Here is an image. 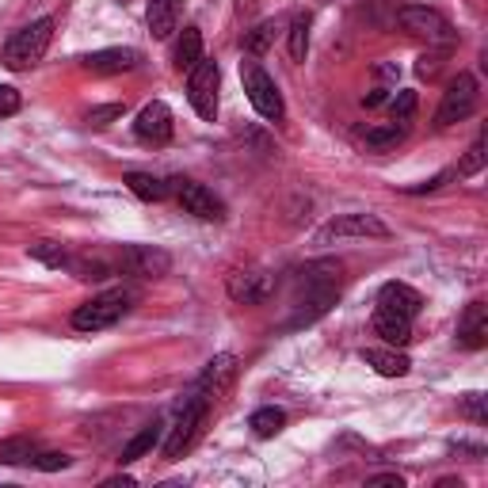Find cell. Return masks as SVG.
I'll return each instance as SVG.
<instances>
[{
	"instance_id": "obj_1",
	"label": "cell",
	"mask_w": 488,
	"mask_h": 488,
	"mask_svg": "<svg viewBox=\"0 0 488 488\" xmlns=\"http://www.w3.org/2000/svg\"><path fill=\"white\" fill-rule=\"evenodd\" d=\"M339 283H344V264L332 256L324 259H309V264L298 271V313L290 321V329H302V324L321 321L339 298Z\"/></svg>"
},
{
	"instance_id": "obj_2",
	"label": "cell",
	"mask_w": 488,
	"mask_h": 488,
	"mask_svg": "<svg viewBox=\"0 0 488 488\" xmlns=\"http://www.w3.org/2000/svg\"><path fill=\"white\" fill-rule=\"evenodd\" d=\"M54 42V20L50 15H42V20L20 27L15 35L5 42V50H0V61L8 65L12 73H23V69H35V65L46 58Z\"/></svg>"
},
{
	"instance_id": "obj_3",
	"label": "cell",
	"mask_w": 488,
	"mask_h": 488,
	"mask_svg": "<svg viewBox=\"0 0 488 488\" xmlns=\"http://www.w3.org/2000/svg\"><path fill=\"white\" fill-rule=\"evenodd\" d=\"M134 302H138L134 290H122V286L104 290V294L88 298L85 305H77L73 329L77 332H104V329H111V324H119L130 309H134Z\"/></svg>"
},
{
	"instance_id": "obj_4",
	"label": "cell",
	"mask_w": 488,
	"mask_h": 488,
	"mask_svg": "<svg viewBox=\"0 0 488 488\" xmlns=\"http://www.w3.org/2000/svg\"><path fill=\"white\" fill-rule=\"evenodd\" d=\"M240 77H244V92H249V104L256 107V115H264L267 122H279L286 115V104H283V92L275 85V77L256 58L240 61Z\"/></svg>"
},
{
	"instance_id": "obj_5",
	"label": "cell",
	"mask_w": 488,
	"mask_h": 488,
	"mask_svg": "<svg viewBox=\"0 0 488 488\" xmlns=\"http://www.w3.org/2000/svg\"><path fill=\"white\" fill-rule=\"evenodd\" d=\"M397 23L409 31V35H420L428 42H438V46H450L454 39H458V31H454V23L447 20L438 8H428V5H404L397 8Z\"/></svg>"
},
{
	"instance_id": "obj_6",
	"label": "cell",
	"mask_w": 488,
	"mask_h": 488,
	"mask_svg": "<svg viewBox=\"0 0 488 488\" xmlns=\"http://www.w3.org/2000/svg\"><path fill=\"white\" fill-rule=\"evenodd\" d=\"M477 100H481L477 77L474 73H458L443 92V104H438V111H435V126H454V122L469 119L477 111Z\"/></svg>"
},
{
	"instance_id": "obj_7",
	"label": "cell",
	"mask_w": 488,
	"mask_h": 488,
	"mask_svg": "<svg viewBox=\"0 0 488 488\" xmlns=\"http://www.w3.org/2000/svg\"><path fill=\"white\" fill-rule=\"evenodd\" d=\"M218 88H221L218 61H206V58H203V61L187 73V100H191L194 111H199V119H206V122L218 119Z\"/></svg>"
},
{
	"instance_id": "obj_8",
	"label": "cell",
	"mask_w": 488,
	"mask_h": 488,
	"mask_svg": "<svg viewBox=\"0 0 488 488\" xmlns=\"http://www.w3.org/2000/svg\"><path fill=\"white\" fill-rule=\"evenodd\" d=\"M206 409H210V401L199 397V393H191L184 404H180V416H176V428L168 431V443H165V458L176 462L180 454L194 443V435H199L203 428V420H206Z\"/></svg>"
},
{
	"instance_id": "obj_9",
	"label": "cell",
	"mask_w": 488,
	"mask_h": 488,
	"mask_svg": "<svg viewBox=\"0 0 488 488\" xmlns=\"http://www.w3.org/2000/svg\"><path fill=\"white\" fill-rule=\"evenodd\" d=\"M119 267L134 279H165L172 271V256L157 244H122L119 252Z\"/></svg>"
},
{
	"instance_id": "obj_10",
	"label": "cell",
	"mask_w": 488,
	"mask_h": 488,
	"mask_svg": "<svg viewBox=\"0 0 488 488\" xmlns=\"http://www.w3.org/2000/svg\"><path fill=\"white\" fill-rule=\"evenodd\" d=\"M168 187L176 191V199H180V206L187 210V214H194L199 221H221L225 218V206L210 187L194 184V180H184V176L168 180Z\"/></svg>"
},
{
	"instance_id": "obj_11",
	"label": "cell",
	"mask_w": 488,
	"mask_h": 488,
	"mask_svg": "<svg viewBox=\"0 0 488 488\" xmlns=\"http://www.w3.org/2000/svg\"><path fill=\"white\" fill-rule=\"evenodd\" d=\"M385 240L389 225L378 214H339L321 230V240Z\"/></svg>"
},
{
	"instance_id": "obj_12",
	"label": "cell",
	"mask_w": 488,
	"mask_h": 488,
	"mask_svg": "<svg viewBox=\"0 0 488 488\" xmlns=\"http://www.w3.org/2000/svg\"><path fill=\"white\" fill-rule=\"evenodd\" d=\"M134 134L141 141H149V145L172 141V111H168V104H160V100L145 104L138 111V119H134Z\"/></svg>"
},
{
	"instance_id": "obj_13",
	"label": "cell",
	"mask_w": 488,
	"mask_h": 488,
	"mask_svg": "<svg viewBox=\"0 0 488 488\" xmlns=\"http://www.w3.org/2000/svg\"><path fill=\"white\" fill-rule=\"evenodd\" d=\"M275 294V279L267 271H237L230 279V298L244 305H259Z\"/></svg>"
},
{
	"instance_id": "obj_14",
	"label": "cell",
	"mask_w": 488,
	"mask_h": 488,
	"mask_svg": "<svg viewBox=\"0 0 488 488\" xmlns=\"http://www.w3.org/2000/svg\"><path fill=\"white\" fill-rule=\"evenodd\" d=\"M141 61V54L134 46H107V50H95L85 58V69L95 77H111V73H130Z\"/></svg>"
},
{
	"instance_id": "obj_15",
	"label": "cell",
	"mask_w": 488,
	"mask_h": 488,
	"mask_svg": "<svg viewBox=\"0 0 488 488\" xmlns=\"http://www.w3.org/2000/svg\"><path fill=\"white\" fill-rule=\"evenodd\" d=\"M488 344V309L484 302H469L465 313L458 317V348L481 351Z\"/></svg>"
},
{
	"instance_id": "obj_16",
	"label": "cell",
	"mask_w": 488,
	"mask_h": 488,
	"mask_svg": "<svg viewBox=\"0 0 488 488\" xmlns=\"http://www.w3.org/2000/svg\"><path fill=\"white\" fill-rule=\"evenodd\" d=\"M374 336H382L389 348H409L412 344V317L393 313V309H374Z\"/></svg>"
},
{
	"instance_id": "obj_17",
	"label": "cell",
	"mask_w": 488,
	"mask_h": 488,
	"mask_svg": "<svg viewBox=\"0 0 488 488\" xmlns=\"http://www.w3.org/2000/svg\"><path fill=\"white\" fill-rule=\"evenodd\" d=\"M233 374H237V359H233V355H218V359L206 363L199 385H194V393L206 397V401H218L225 393V385L233 382Z\"/></svg>"
},
{
	"instance_id": "obj_18",
	"label": "cell",
	"mask_w": 488,
	"mask_h": 488,
	"mask_svg": "<svg viewBox=\"0 0 488 488\" xmlns=\"http://www.w3.org/2000/svg\"><path fill=\"white\" fill-rule=\"evenodd\" d=\"M359 355H363L366 366H374V370L382 374V378H404V374L412 370L409 355L397 351V348H389V344H385V348H363Z\"/></svg>"
},
{
	"instance_id": "obj_19",
	"label": "cell",
	"mask_w": 488,
	"mask_h": 488,
	"mask_svg": "<svg viewBox=\"0 0 488 488\" xmlns=\"http://www.w3.org/2000/svg\"><path fill=\"white\" fill-rule=\"evenodd\" d=\"M378 305L393 309V313H404V317H416L420 309H424V298H420V290H412L409 283H385L378 290Z\"/></svg>"
},
{
	"instance_id": "obj_20",
	"label": "cell",
	"mask_w": 488,
	"mask_h": 488,
	"mask_svg": "<svg viewBox=\"0 0 488 488\" xmlns=\"http://www.w3.org/2000/svg\"><path fill=\"white\" fill-rule=\"evenodd\" d=\"M130 191L138 194L141 203H165L168 199V180H160V176H153V172H126V180H122Z\"/></svg>"
},
{
	"instance_id": "obj_21",
	"label": "cell",
	"mask_w": 488,
	"mask_h": 488,
	"mask_svg": "<svg viewBox=\"0 0 488 488\" xmlns=\"http://www.w3.org/2000/svg\"><path fill=\"white\" fill-rule=\"evenodd\" d=\"M180 23V0H149V35L168 39Z\"/></svg>"
},
{
	"instance_id": "obj_22",
	"label": "cell",
	"mask_w": 488,
	"mask_h": 488,
	"mask_svg": "<svg viewBox=\"0 0 488 488\" xmlns=\"http://www.w3.org/2000/svg\"><path fill=\"white\" fill-rule=\"evenodd\" d=\"M160 435H165V424H160V420H153V424H145L134 438H130V443L122 447V465H130V462H138V458H145V454H149L157 443H160Z\"/></svg>"
},
{
	"instance_id": "obj_23",
	"label": "cell",
	"mask_w": 488,
	"mask_h": 488,
	"mask_svg": "<svg viewBox=\"0 0 488 488\" xmlns=\"http://www.w3.org/2000/svg\"><path fill=\"white\" fill-rule=\"evenodd\" d=\"M203 61V31L199 27H184V35H180V42H176V69H194V65H199Z\"/></svg>"
},
{
	"instance_id": "obj_24",
	"label": "cell",
	"mask_w": 488,
	"mask_h": 488,
	"mask_svg": "<svg viewBox=\"0 0 488 488\" xmlns=\"http://www.w3.org/2000/svg\"><path fill=\"white\" fill-rule=\"evenodd\" d=\"M39 454V443L31 435H12L0 443V465H31V458Z\"/></svg>"
},
{
	"instance_id": "obj_25",
	"label": "cell",
	"mask_w": 488,
	"mask_h": 488,
	"mask_svg": "<svg viewBox=\"0 0 488 488\" xmlns=\"http://www.w3.org/2000/svg\"><path fill=\"white\" fill-rule=\"evenodd\" d=\"M249 428H252V435H259V438H275V435L286 428V412L275 409V404H267V409H256V412L249 416Z\"/></svg>"
},
{
	"instance_id": "obj_26",
	"label": "cell",
	"mask_w": 488,
	"mask_h": 488,
	"mask_svg": "<svg viewBox=\"0 0 488 488\" xmlns=\"http://www.w3.org/2000/svg\"><path fill=\"white\" fill-rule=\"evenodd\" d=\"M275 35H279V23H275V20L256 23L249 35H244V54H249V58L267 54V50H271V42H275Z\"/></svg>"
},
{
	"instance_id": "obj_27",
	"label": "cell",
	"mask_w": 488,
	"mask_h": 488,
	"mask_svg": "<svg viewBox=\"0 0 488 488\" xmlns=\"http://www.w3.org/2000/svg\"><path fill=\"white\" fill-rule=\"evenodd\" d=\"M404 134H409V126H401V122L374 126V130H366V149L385 153V149H393V145H401V141H404Z\"/></svg>"
},
{
	"instance_id": "obj_28",
	"label": "cell",
	"mask_w": 488,
	"mask_h": 488,
	"mask_svg": "<svg viewBox=\"0 0 488 488\" xmlns=\"http://www.w3.org/2000/svg\"><path fill=\"white\" fill-rule=\"evenodd\" d=\"M309 27H313V15H309V12H298V15H294V23H290V31H286V39H290V58H294V61H305V54H309Z\"/></svg>"
},
{
	"instance_id": "obj_29",
	"label": "cell",
	"mask_w": 488,
	"mask_h": 488,
	"mask_svg": "<svg viewBox=\"0 0 488 488\" xmlns=\"http://www.w3.org/2000/svg\"><path fill=\"white\" fill-rule=\"evenodd\" d=\"M27 252L35 256L39 264H46V267H65V271H69V259H73L69 249H65V244H58V240H35Z\"/></svg>"
},
{
	"instance_id": "obj_30",
	"label": "cell",
	"mask_w": 488,
	"mask_h": 488,
	"mask_svg": "<svg viewBox=\"0 0 488 488\" xmlns=\"http://www.w3.org/2000/svg\"><path fill=\"white\" fill-rule=\"evenodd\" d=\"M416 104H420V95L416 92H397L393 100H389V122H401V126H409L412 115H416Z\"/></svg>"
},
{
	"instance_id": "obj_31",
	"label": "cell",
	"mask_w": 488,
	"mask_h": 488,
	"mask_svg": "<svg viewBox=\"0 0 488 488\" xmlns=\"http://www.w3.org/2000/svg\"><path fill=\"white\" fill-rule=\"evenodd\" d=\"M31 465L42 469V474H58V469H69L73 458L69 454H61V450H39L35 458H31Z\"/></svg>"
},
{
	"instance_id": "obj_32",
	"label": "cell",
	"mask_w": 488,
	"mask_h": 488,
	"mask_svg": "<svg viewBox=\"0 0 488 488\" xmlns=\"http://www.w3.org/2000/svg\"><path fill=\"white\" fill-rule=\"evenodd\" d=\"M462 416L469 420V424H477V428H484L488 424V409H484V393H465L462 397Z\"/></svg>"
},
{
	"instance_id": "obj_33",
	"label": "cell",
	"mask_w": 488,
	"mask_h": 488,
	"mask_svg": "<svg viewBox=\"0 0 488 488\" xmlns=\"http://www.w3.org/2000/svg\"><path fill=\"white\" fill-rule=\"evenodd\" d=\"M484 168V138H477L474 145H469V153L462 157V165L454 168V176H477Z\"/></svg>"
},
{
	"instance_id": "obj_34",
	"label": "cell",
	"mask_w": 488,
	"mask_h": 488,
	"mask_svg": "<svg viewBox=\"0 0 488 488\" xmlns=\"http://www.w3.org/2000/svg\"><path fill=\"white\" fill-rule=\"evenodd\" d=\"M122 115H126V107H122V104H104V107H92V111H88V126L104 130V126H111V122H119Z\"/></svg>"
},
{
	"instance_id": "obj_35",
	"label": "cell",
	"mask_w": 488,
	"mask_h": 488,
	"mask_svg": "<svg viewBox=\"0 0 488 488\" xmlns=\"http://www.w3.org/2000/svg\"><path fill=\"white\" fill-rule=\"evenodd\" d=\"M23 107V95L15 92L12 85H0V119H8V115H15V111Z\"/></svg>"
},
{
	"instance_id": "obj_36",
	"label": "cell",
	"mask_w": 488,
	"mask_h": 488,
	"mask_svg": "<svg viewBox=\"0 0 488 488\" xmlns=\"http://www.w3.org/2000/svg\"><path fill=\"white\" fill-rule=\"evenodd\" d=\"M443 54H447V46H443V50H438V54H424V58L416 61V73L431 80V77L438 73V65H443Z\"/></svg>"
},
{
	"instance_id": "obj_37",
	"label": "cell",
	"mask_w": 488,
	"mask_h": 488,
	"mask_svg": "<svg viewBox=\"0 0 488 488\" xmlns=\"http://www.w3.org/2000/svg\"><path fill=\"white\" fill-rule=\"evenodd\" d=\"M370 484H393V488H404V477H401V474H378V477H370Z\"/></svg>"
},
{
	"instance_id": "obj_38",
	"label": "cell",
	"mask_w": 488,
	"mask_h": 488,
	"mask_svg": "<svg viewBox=\"0 0 488 488\" xmlns=\"http://www.w3.org/2000/svg\"><path fill=\"white\" fill-rule=\"evenodd\" d=\"M385 100H389V92H385V88H374V92L366 95V100H363V104H366V107H382Z\"/></svg>"
},
{
	"instance_id": "obj_39",
	"label": "cell",
	"mask_w": 488,
	"mask_h": 488,
	"mask_svg": "<svg viewBox=\"0 0 488 488\" xmlns=\"http://www.w3.org/2000/svg\"><path fill=\"white\" fill-rule=\"evenodd\" d=\"M122 5H130V0H122Z\"/></svg>"
}]
</instances>
